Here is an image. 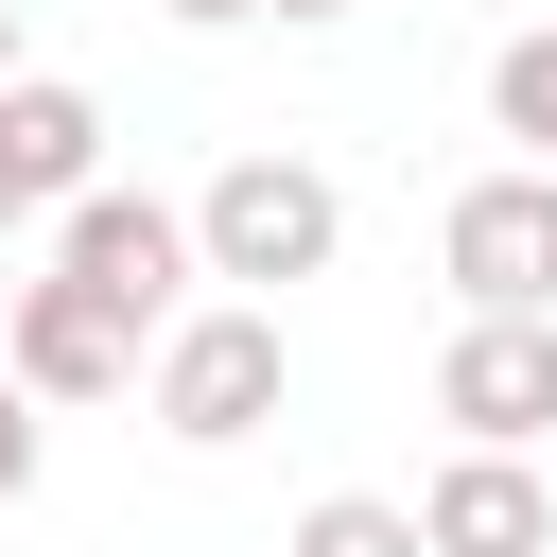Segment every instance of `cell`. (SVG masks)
<instances>
[{
    "mask_svg": "<svg viewBox=\"0 0 557 557\" xmlns=\"http://www.w3.org/2000/svg\"><path fill=\"white\" fill-rule=\"evenodd\" d=\"M0 174H17L35 209H70V191L104 174V104H87L70 70H17V87H0Z\"/></svg>",
    "mask_w": 557,
    "mask_h": 557,
    "instance_id": "ba28073f",
    "label": "cell"
},
{
    "mask_svg": "<svg viewBox=\"0 0 557 557\" xmlns=\"http://www.w3.org/2000/svg\"><path fill=\"white\" fill-rule=\"evenodd\" d=\"M17 226H35V191H17V174H0V244H17Z\"/></svg>",
    "mask_w": 557,
    "mask_h": 557,
    "instance_id": "4fadbf2b",
    "label": "cell"
},
{
    "mask_svg": "<svg viewBox=\"0 0 557 557\" xmlns=\"http://www.w3.org/2000/svg\"><path fill=\"white\" fill-rule=\"evenodd\" d=\"M52 278H87V296H104V313L157 348V331L191 313V209H174V191H122V174H87V191L52 209Z\"/></svg>",
    "mask_w": 557,
    "mask_h": 557,
    "instance_id": "3957f363",
    "label": "cell"
},
{
    "mask_svg": "<svg viewBox=\"0 0 557 557\" xmlns=\"http://www.w3.org/2000/svg\"><path fill=\"white\" fill-rule=\"evenodd\" d=\"M487 139H522V174H557V17L487 52Z\"/></svg>",
    "mask_w": 557,
    "mask_h": 557,
    "instance_id": "9c48e42d",
    "label": "cell"
},
{
    "mask_svg": "<svg viewBox=\"0 0 557 557\" xmlns=\"http://www.w3.org/2000/svg\"><path fill=\"white\" fill-rule=\"evenodd\" d=\"M418 557H557L540 453H453V470L418 487Z\"/></svg>",
    "mask_w": 557,
    "mask_h": 557,
    "instance_id": "52a82bcc",
    "label": "cell"
},
{
    "mask_svg": "<svg viewBox=\"0 0 557 557\" xmlns=\"http://www.w3.org/2000/svg\"><path fill=\"white\" fill-rule=\"evenodd\" d=\"M435 278L470 296V313H557V174H470L453 209H435Z\"/></svg>",
    "mask_w": 557,
    "mask_h": 557,
    "instance_id": "5b68a950",
    "label": "cell"
},
{
    "mask_svg": "<svg viewBox=\"0 0 557 557\" xmlns=\"http://www.w3.org/2000/svg\"><path fill=\"white\" fill-rule=\"evenodd\" d=\"M278 400H296V348H278L261 296H191V313L139 348V418H157L174 453H244Z\"/></svg>",
    "mask_w": 557,
    "mask_h": 557,
    "instance_id": "6da1fadb",
    "label": "cell"
},
{
    "mask_svg": "<svg viewBox=\"0 0 557 557\" xmlns=\"http://www.w3.org/2000/svg\"><path fill=\"white\" fill-rule=\"evenodd\" d=\"M17 70H35V52H17V0H0V87H17Z\"/></svg>",
    "mask_w": 557,
    "mask_h": 557,
    "instance_id": "5bb4252c",
    "label": "cell"
},
{
    "mask_svg": "<svg viewBox=\"0 0 557 557\" xmlns=\"http://www.w3.org/2000/svg\"><path fill=\"white\" fill-rule=\"evenodd\" d=\"M435 418H453V453H540L557 435V313H453Z\"/></svg>",
    "mask_w": 557,
    "mask_h": 557,
    "instance_id": "277c9868",
    "label": "cell"
},
{
    "mask_svg": "<svg viewBox=\"0 0 557 557\" xmlns=\"http://www.w3.org/2000/svg\"><path fill=\"white\" fill-rule=\"evenodd\" d=\"M35 453H52V435H35V400L0 383V505H35Z\"/></svg>",
    "mask_w": 557,
    "mask_h": 557,
    "instance_id": "8fae6325",
    "label": "cell"
},
{
    "mask_svg": "<svg viewBox=\"0 0 557 557\" xmlns=\"http://www.w3.org/2000/svg\"><path fill=\"white\" fill-rule=\"evenodd\" d=\"M261 17H348V0H261Z\"/></svg>",
    "mask_w": 557,
    "mask_h": 557,
    "instance_id": "9a60e30c",
    "label": "cell"
},
{
    "mask_svg": "<svg viewBox=\"0 0 557 557\" xmlns=\"http://www.w3.org/2000/svg\"><path fill=\"white\" fill-rule=\"evenodd\" d=\"M331 244H348V191L313 174V157H226L209 191H191V278H226V296H296V278H331Z\"/></svg>",
    "mask_w": 557,
    "mask_h": 557,
    "instance_id": "7a4b0ae2",
    "label": "cell"
},
{
    "mask_svg": "<svg viewBox=\"0 0 557 557\" xmlns=\"http://www.w3.org/2000/svg\"><path fill=\"white\" fill-rule=\"evenodd\" d=\"M278 557H418V505H383V487H313Z\"/></svg>",
    "mask_w": 557,
    "mask_h": 557,
    "instance_id": "30bf717a",
    "label": "cell"
},
{
    "mask_svg": "<svg viewBox=\"0 0 557 557\" xmlns=\"http://www.w3.org/2000/svg\"><path fill=\"white\" fill-rule=\"evenodd\" d=\"M0 383H17L35 418H70V400H122V383H139V331H122L87 278H52V261H35V278L0 296Z\"/></svg>",
    "mask_w": 557,
    "mask_h": 557,
    "instance_id": "8992f818",
    "label": "cell"
},
{
    "mask_svg": "<svg viewBox=\"0 0 557 557\" xmlns=\"http://www.w3.org/2000/svg\"><path fill=\"white\" fill-rule=\"evenodd\" d=\"M157 17H191V35H226V17H261V0H157Z\"/></svg>",
    "mask_w": 557,
    "mask_h": 557,
    "instance_id": "7c38bea8",
    "label": "cell"
}]
</instances>
